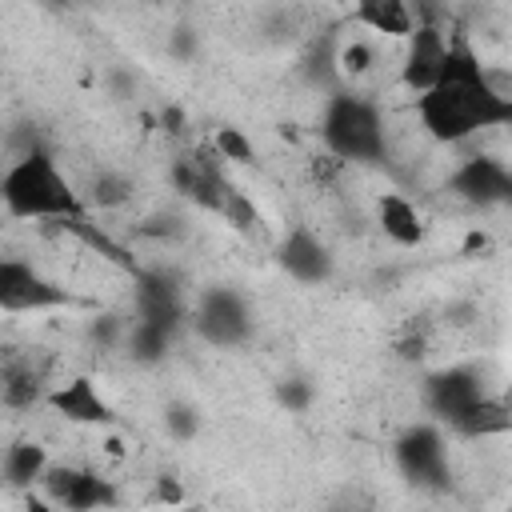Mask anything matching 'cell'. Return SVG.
Instances as JSON below:
<instances>
[{
    "label": "cell",
    "instance_id": "obj_9",
    "mask_svg": "<svg viewBox=\"0 0 512 512\" xmlns=\"http://www.w3.org/2000/svg\"><path fill=\"white\" fill-rule=\"evenodd\" d=\"M484 400H488L484 376H480L472 364H448V368H436V372L424 380V408L432 412L436 424H444V428H452V432H456Z\"/></svg>",
    "mask_w": 512,
    "mask_h": 512
},
{
    "label": "cell",
    "instance_id": "obj_18",
    "mask_svg": "<svg viewBox=\"0 0 512 512\" xmlns=\"http://www.w3.org/2000/svg\"><path fill=\"white\" fill-rule=\"evenodd\" d=\"M172 344H176V336H172V332H164V328H156V324H148V320H136V316H132L128 336H124V356H128L136 368H156V364H164V360H168Z\"/></svg>",
    "mask_w": 512,
    "mask_h": 512
},
{
    "label": "cell",
    "instance_id": "obj_16",
    "mask_svg": "<svg viewBox=\"0 0 512 512\" xmlns=\"http://www.w3.org/2000/svg\"><path fill=\"white\" fill-rule=\"evenodd\" d=\"M48 468H52L48 448L36 444V440H16V444L4 448L0 472H4V484H8L12 492H32V488H40V480L48 476Z\"/></svg>",
    "mask_w": 512,
    "mask_h": 512
},
{
    "label": "cell",
    "instance_id": "obj_1",
    "mask_svg": "<svg viewBox=\"0 0 512 512\" xmlns=\"http://www.w3.org/2000/svg\"><path fill=\"white\" fill-rule=\"evenodd\" d=\"M420 128L436 144H464L480 132L512 124V96L492 80L464 32H452L440 80L416 96Z\"/></svg>",
    "mask_w": 512,
    "mask_h": 512
},
{
    "label": "cell",
    "instance_id": "obj_5",
    "mask_svg": "<svg viewBox=\"0 0 512 512\" xmlns=\"http://www.w3.org/2000/svg\"><path fill=\"white\" fill-rule=\"evenodd\" d=\"M392 460H396L400 476H404L412 488L448 492V484H452L448 440H444V424H436V420L408 424V428L396 436V444H392Z\"/></svg>",
    "mask_w": 512,
    "mask_h": 512
},
{
    "label": "cell",
    "instance_id": "obj_24",
    "mask_svg": "<svg viewBox=\"0 0 512 512\" xmlns=\"http://www.w3.org/2000/svg\"><path fill=\"white\" fill-rule=\"evenodd\" d=\"M276 400L288 408V412H304L312 404V384L304 376H288L276 384Z\"/></svg>",
    "mask_w": 512,
    "mask_h": 512
},
{
    "label": "cell",
    "instance_id": "obj_23",
    "mask_svg": "<svg viewBox=\"0 0 512 512\" xmlns=\"http://www.w3.org/2000/svg\"><path fill=\"white\" fill-rule=\"evenodd\" d=\"M220 216H224V224L228 228H236V232H252L256 224H260V208L232 184V192L224 196V204H220Z\"/></svg>",
    "mask_w": 512,
    "mask_h": 512
},
{
    "label": "cell",
    "instance_id": "obj_8",
    "mask_svg": "<svg viewBox=\"0 0 512 512\" xmlns=\"http://www.w3.org/2000/svg\"><path fill=\"white\" fill-rule=\"evenodd\" d=\"M272 260H276V268H280L292 284H300V288H324V284L336 280V252H332V244H328L316 228H308V224L284 228V236H280L276 248H272Z\"/></svg>",
    "mask_w": 512,
    "mask_h": 512
},
{
    "label": "cell",
    "instance_id": "obj_11",
    "mask_svg": "<svg viewBox=\"0 0 512 512\" xmlns=\"http://www.w3.org/2000/svg\"><path fill=\"white\" fill-rule=\"evenodd\" d=\"M64 304H72V296L56 280H48L32 260H20V256L0 260V308L4 312H48Z\"/></svg>",
    "mask_w": 512,
    "mask_h": 512
},
{
    "label": "cell",
    "instance_id": "obj_14",
    "mask_svg": "<svg viewBox=\"0 0 512 512\" xmlns=\"http://www.w3.org/2000/svg\"><path fill=\"white\" fill-rule=\"evenodd\" d=\"M44 404H48L60 420H68V424H88V428H108V424H116V408L108 404V396L96 388L92 376H72V380H64V384H52Z\"/></svg>",
    "mask_w": 512,
    "mask_h": 512
},
{
    "label": "cell",
    "instance_id": "obj_17",
    "mask_svg": "<svg viewBox=\"0 0 512 512\" xmlns=\"http://www.w3.org/2000/svg\"><path fill=\"white\" fill-rule=\"evenodd\" d=\"M352 24H364L368 32H384V36H400L408 40L416 32V12L404 4V0H364L348 12Z\"/></svg>",
    "mask_w": 512,
    "mask_h": 512
},
{
    "label": "cell",
    "instance_id": "obj_22",
    "mask_svg": "<svg viewBox=\"0 0 512 512\" xmlns=\"http://www.w3.org/2000/svg\"><path fill=\"white\" fill-rule=\"evenodd\" d=\"M208 144L216 148V156H220L224 164H252V160H256V148H252V140H248L240 128H232V124L216 128Z\"/></svg>",
    "mask_w": 512,
    "mask_h": 512
},
{
    "label": "cell",
    "instance_id": "obj_2",
    "mask_svg": "<svg viewBox=\"0 0 512 512\" xmlns=\"http://www.w3.org/2000/svg\"><path fill=\"white\" fill-rule=\"evenodd\" d=\"M0 200H4L8 216H16V220L80 224L84 212H88L84 192H76V184L60 172V164L44 148H28V152H20L4 168V176H0Z\"/></svg>",
    "mask_w": 512,
    "mask_h": 512
},
{
    "label": "cell",
    "instance_id": "obj_15",
    "mask_svg": "<svg viewBox=\"0 0 512 512\" xmlns=\"http://www.w3.org/2000/svg\"><path fill=\"white\" fill-rule=\"evenodd\" d=\"M376 228L396 244V248H416L424 240V220L416 212V204L400 192H384L376 200Z\"/></svg>",
    "mask_w": 512,
    "mask_h": 512
},
{
    "label": "cell",
    "instance_id": "obj_10",
    "mask_svg": "<svg viewBox=\"0 0 512 512\" xmlns=\"http://www.w3.org/2000/svg\"><path fill=\"white\" fill-rule=\"evenodd\" d=\"M168 184H172L184 200H192L196 208L216 212V216H220L224 196L232 192V180H228V172H224V160L216 156L212 144H200V148H192L188 156H176L172 168H168Z\"/></svg>",
    "mask_w": 512,
    "mask_h": 512
},
{
    "label": "cell",
    "instance_id": "obj_6",
    "mask_svg": "<svg viewBox=\"0 0 512 512\" xmlns=\"http://www.w3.org/2000/svg\"><path fill=\"white\" fill-rule=\"evenodd\" d=\"M36 492L56 512H108L120 504L116 480H108L92 468H80V464H52Z\"/></svg>",
    "mask_w": 512,
    "mask_h": 512
},
{
    "label": "cell",
    "instance_id": "obj_20",
    "mask_svg": "<svg viewBox=\"0 0 512 512\" xmlns=\"http://www.w3.org/2000/svg\"><path fill=\"white\" fill-rule=\"evenodd\" d=\"M36 400H48L44 376L32 364H8L4 368V404L8 408H32Z\"/></svg>",
    "mask_w": 512,
    "mask_h": 512
},
{
    "label": "cell",
    "instance_id": "obj_4",
    "mask_svg": "<svg viewBox=\"0 0 512 512\" xmlns=\"http://www.w3.org/2000/svg\"><path fill=\"white\" fill-rule=\"evenodd\" d=\"M188 328L208 348H240V344L252 340L256 320H252V304H248V296L240 288H232V284H204L192 296Z\"/></svg>",
    "mask_w": 512,
    "mask_h": 512
},
{
    "label": "cell",
    "instance_id": "obj_26",
    "mask_svg": "<svg viewBox=\"0 0 512 512\" xmlns=\"http://www.w3.org/2000/svg\"><path fill=\"white\" fill-rule=\"evenodd\" d=\"M372 60H376V52H372V44H364V40H352V44H344V48H340V68H344L348 76L368 72V68H372Z\"/></svg>",
    "mask_w": 512,
    "mask_h": 512
},
{
    "label": "cell",
    "instance_id": "obj_12",
    "mask_svg": "<svg viewBox=\"0 0 512 512\" xmlns=\"http://www.w3.org/2000/svg\"><path fill=\"white\" fill-rule=\"evenodd\" d=\"M448 44L452 36L436 24V20H420L416 32L404 40V60H400V80L408 92H428L440 72H444V60H448Z\"/></svg>",
    "mask_w": 512,
    "mask_h": 512
},
{
    "label": "cell",
    "instance_id": "obj_19",
    "mask_svg": "<svg viewBox=\"0 0 512 512\" xmlns=\"http://www.w3.org/2000/svg\"><path fill=\"white\" fill-rule=\"evenodd\" d=\"M132 200V180L124 176V172H116V168H100V172H92V180H88V188H84V204L88 208H124Z\"/></svg>",
    "mask_w": 512,
    "mask_h": 512
},
{
    "label": "cell",
    "instance_id": "obj_7",
    "mask_svg": "<svg viewBox=\"0 0 512 512\" xmlns=\"http://www.w3.org/2000/svg\"><path fill=\"white\" fill-rule=\"evenodd\" d=\"M132 316L180 336L192 320V296H188L184 280L172 268L152 264V268L136 272V308H132Z\"/></svg>",
    "mask_w": 512,
    "mask_h": 512
},
{
    "label": "cell",
    "instance_id": "obj_27",
    "mask_svg": "<svg viewBox=\"0 0 512 512\" xmlns=\"http://www.w3.org/2000/svg\"><path fill=\"white\" fill-rule=\"evenodd\" d=\"M180 512H192V508H180Z\"/></svg>",
    "mask_w": 512,
    "mask_h": 512
},
{
    "label": "cell",
    "instance_id": "obj_3",
    "mask_svg": "<svg viewBox=\"0 0 512 512\" xmlns=\"http://www.w3.org/2000/svg\"><path fill=\"white\" fill-rule=\"evenodd\" d=\"M316 132L336 164H380L388 156L384 112L360 92H328Z\"/></svg>",
    "mask_w": 512,
    "mask_h": 512
},
{
    "label": "cell",
    "instance_id": "obj_21",
    "mask_svg": "<svg viewBox=\"0 0 512 512\" xmlns=\"http://www.w3.org/2000/svg\"><path fill=\"white\" fill-rule=\"evenodd\" d=\"M160 424H164V432L172 436V440H180V444H188V440H196L200 436V408L192 404V400H168L164 404V412H160Z\"/></svg>",
    "mask_w": 512,
    "mask_h": 512
},
{
    "label": "cell",
    "instance_id": "obj_25",
    "mask_svg": "<svg viewBox=\"0 0 512 512\" xmlns=\"http://www.w3.org/2000/svg\"><path fill=\"white\" fill-rule=\"evenodd\" d=\"M196 52H200V36H196V28L180 24V28H172V32H168V56H172V60L192 64V56H196Z\"/></svg>",
    "mask_w": 512,
    "mask_h": 512
},
{
    "label": "cell",
    "instance_id": "obj_13",
    "mask_svg": "<svg viewBox=\"0 0 512 512\" xmlns=\"http://www.w3.org/2000/svg\"><path fill=\"white\" fill-rule=\"evenodd\" d=\"M448 192L472 208L512 204V168H504L492 156H472L448 176Z\"/></svg>",
    "mask_w": 512,
    "mask_h": 512
}]
</instances>
